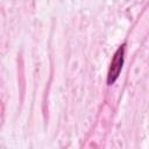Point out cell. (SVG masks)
<instances>
[{
	"label": "cell",
	"mask_w": 149,
	"mask_h": 149,
	"mask_svg": "<svg viewBox=\"0 0 149 149\" xmlns=\"http://www.w3.org/2000/svg\"><path fill=\"white\" fill-rule=\"evenodd\" d=\"M122 62H123V45L116 51V54L114 55V58L112 61V65H111L109 73H108V83L109 84H112L118 78L119 72L122 66Z\"/></svg>",
	"instance_id": "6da1fadb"
}]
</instances>
